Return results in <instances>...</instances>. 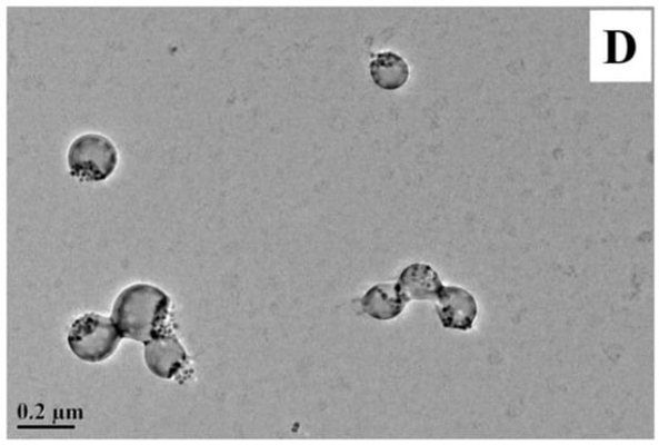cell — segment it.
I'll return each instance as SVG.
<instances>
[{"instance_id": "obj_1", "label": "cell", "mask_w": 659, "mask_h": 445, "mask_svg": "<svg viewBox=\"0 0 659 445\" xmlns=\"http://www.w3.org/2000/svg\"><path fill=\"white\" fill-rule=\"evenodd\" d=\"M171 306L170 296L161 288L134 284L117 297L111 318L122 337L147 344L167 332Z\"/></svg>"}, {"instance_id": "obj_2", "label": "cell", "mask_w": 659, "mask_h": 445, "mask_svg": "<svg viewBox=\"0 0 659 445\" xmlns=\"http://www.w3.org/2000/svg\"><path fill=\"white\" fill-rule=\"evenodd\" d=\"M121 335L112 318L90 313L76 319L68 334L73 355L87 363H101L114 355Z\"/></svg>"}, {"instance_id": "obj_3", "label": "cell", "mask_w": 659, "mask_h": 445, "mask_svg": "<svg viewBox=\"0 0 659 445\" xmlns=\"http://www.w3.org/2000/svg\"><path fill=\"white\" fill-rule=\"evenodd\" d=\"M70 174L82 181L109 179L118 165L114 144L100 134H84L76 138L68 151Z\"/></svg>"}, {"instance_id": "obj_4", "label": "cell", "mask_w": 659, "mask_h": 445, "mask_svg": "<svg viewBox=\"0 0 659 445\" xmlns=\"http://www.w3.org/2000/svg\"><path fill=\"white\" fill-rule=\"evenodd\" d=\"M436 309L446 329L468 332L477 320V299L469 290L458 286H443L436 298Z\"/></svg>"}, {"instance_id": "obj_5", "label": "cell", "mask_w": 659, "mask_h": 445, "mask_svg": "<svg viewBox=\"0 0 659 445\" xmlns=\"http://www.w3.org/2000/svg\"><path fill=\"white\" fill-rule=\"evenodd\" d=\"M144 345L146 364L161 379H173L188 365V353L172 332H164Z\"/></svg>"}, {"instance_id": "obj_6", "label": "cell", "mask_w": 659, "mask_h": 445, "mask_svg": "<svg viewBox=\"0 0 659 445\" xmlns=\"http://www.w3.org/2000/svg\"><path fill=\"white\" fill-rule=\"evenodd\" d=\"M408 304L397 283L378 284L366 291L361 309L367 316L386 322L401 316Z\"/></svg>"}, {"instance_id": "obj_7", "label": "cell", "mask_w": 659, "mask_h": 445, "mask_svg": "<svg viewBox=\"0 0 659 445\" xmlns=\"http://www.w3.org/2000/svg\"><path fill=\"white\" fill-rule=\"evenodd\" d=\"M397 284L408 303L436 300L443 287L437 270L425 264H412L405 268Z\"/></svg>"}, {"instance_id": "obj_8", "label": "cell", "mask_w": 659, "mask_h": 445, "mask_svg": "<svg viewBox=\"0 0 659 445\" xmlns=\"http://www.w3.org/2000/svg\"><path fill=\"white\" fill-rule=\"evenodd\" d=\"M370 73L377 87L395 91L407 85L410 78V68L402 56L386 51L376 55L371 60Z\"/></svg>"}]
</instances>
